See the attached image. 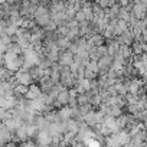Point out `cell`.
Segmentation results:
<instances>
[{"mask_svg": "<svg viewBox=\"0 0 147 147\" xmlns=\"http://www.w3.org/2000/svg\"><path fill=\"white\" fill-rule=\"evenodd\" d=\"M74 19H75V20L78 22V25H80V23H82V22H85V16H84V13H82V10H81V9H80V10H77L75 18H74Z\"/></svg>", "mask_w": 147, "mask_h": 147, "instance_id": "8992f818", "label": "cell"}, {"mask_svg": "<svg viewBox=\"0 0 147 147\" xmlns=\"http://www.w3.org/2000/svg\"><path fill=\"white\" fill-rule=\"evenodd\" d=\"M97 65H98V69L100 71H108L111 68V65H113V58L108 56V55H105V56H102V58H100L97 61Z\"/></svg>", "mask_w": 147, "mask_h": 147, "instance_id": "3957f363", "label": "cell"}, {"mask_svg": "<svg viewBox=\"0 0 147 147\" xmlns=\"http://www.w3.org/2000/svg\"><path fill=\"white\" fill-rule=\"evenodd\" d=\"M40 95H42V92H40L39 87H38L36 84H32V85L28 87V92H26L25 98L29 100V101H32V100H38Z\"/></svg>", "mask_w": 147, "mask_h": 147, "instance_id": "7a4b0ae2", "label": "cell"}, {"mask_svg": "<svg viewBox=\"0 0 147 147\" xmlns=\"http://www.w3.org/2000/svg\"><path fill=\"white\" fill-rule=\"evenodd\" d=\"M58 63H59L61 66H68V68H69V66L74 63V55L69 53L68 51H62V52H59Z\"/></svg>", "mask_w": 147, "mask_h": 147, "instance_id": "6da1fadb", "label": "cell"}, {"mask_svg": "<svg viewBox=\"0 0 147 147\" xmlns=\"http://www.w3.org/2000/svg\"><path fill=\"white\" fill-rule=\"evenodd\" d=\"M0 147H6V146H0Z\"/></svg>", "mask_w": 147, "mask_h": 147, "instance_id": "ba28073f", "label": "cell"}, {"mask_svg": "<svg viewBox=\"0 0 147 147\" xmlns=\"http://www.w3.org/2000/svg\"><path fill=\"white\" fill-rule=\"evenodd\" d=\"M68 101H69V94H68V90H62L58 92L56 98H55V102L59 104V107H66L68 105Z\"/></svg>", "mask_w": 147, "mask_h": 147, "instance_id": "277c9868", "label": "cell"}, {"mask_svg": "<svg viewBox=\"0 0 147 147\" xmlns=\"http://www.w3.org/2000/svg\"><path fill=\"white\" fill-rule=\"evenodd\" d=\"M12 137H13V133H10L6 127H3L0 130V146H6L7 143H10Z\"/></svg>", "mask_w": 147, "mask_h": 147, "instance_id": "5b68a950", "label": "cell"}, {"mask_svg": "<svg viewBox=\"0 0 147 147\" xmlns=\"http://www.w3.org/2000/svg\"><path fill=\"white\" fill-rule=\"evenodd\" d=\"M19 147H39V146L35 143V140H26V141L20 143Z\"/></svg>", "mask_w": 147, "mask_h": 147, "instance_id": "52a82bcc", "label": "cell"}]
</instances>
